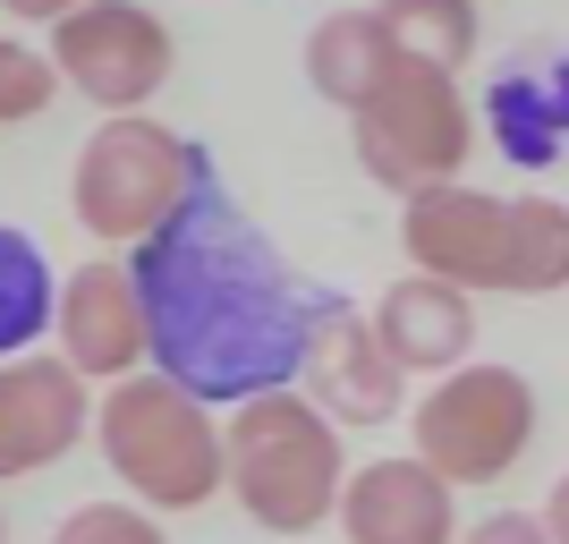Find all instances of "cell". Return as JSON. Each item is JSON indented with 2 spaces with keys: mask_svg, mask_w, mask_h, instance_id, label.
<instances>
[{
  "mask_svg": "<svg viewBox=\"0 0 569 544\" xmlns=\"http://www.w3.org/2000/svg\"><path fill=\"white\" fill-rule=\"evenodd\" d=\"M204 179H213V154L196 137H179L162 119H102L94 137L77 145L69 214L86 221L94 247H128L137 256Z\"/></svg>",
  "mask_w": 569,
  "mask_h": 544,
  "instance_id": "obj_4",
  "label": "cell"
},
{
  "mask_svg": "<svg viewBox=\"0 0 569 544\" xmlns=\"http://www.w3.org/2000/svg\"><path fill=\"white\" fill-rule=\"evenodd\" d=\"M536 520H545V544H569V476L545 494V511H536Z\"/></svg>",
  "mask_w": 569,
  "mask_h": 544,
  "instance_id": "obj_22",
  "label": "cell"
},
{
  "mask_svg": "<svg viewBox=\"0 0 569 544\" xmlns=\"http://www.w3.org/2000/svg\"><path fill=\"white\" fill-rule=\"evenodd\" d=\"M332 520L349 544H459L451 485L426 459H366V468H349Z\"/></svg>",
  "mask_w": 569,
  "mask_h": 544,
  "instance_id": "obj_12",
  "label": "cell"
},
{
  "mask_svg": "<svg viewBox=\"0 0 569 544\" xmlns=\"http://www.w3.org/2000/svg\"><path fill=\"white\" fill-rule=\"evenodd\" d=\"M400 247L408 264L426 273V281L442 289H501V247H510V205L485 188H468V179H451V188H426L400 205Z\"/></svg>",
  "mask_w": 569,
  "mask_h": 544,
  "instance_id": "obj_9",
  "label": "cell"
},
{
  "mask_svg": "<svg viewBox=\"0 0 569 544\" xmlns=\"http://www.w3.org/2000/svg\"><path fill=\"white\" fill-rule=\"evenodd\" d=\"M298 392H307L332 426H391L408 408V375L382 357L366 307H349L340 289H315V324H307V366H298Z\"/></svg>",
  "mask_w": 569,
  "mask_h": 544,
  "instance_id": "obj_8",
  "label": "cell"
},
{
  "mask_svg": "<svg viewBox=\"0 0 569 544\" xmlns=\"http://www.w3.org/2000/svg\"><path fill=\"white\" fill-rule=\"evenodd\" d=\"M51 77L77 86L111 119H144V102L170 86V26L137 0H94V9H60L51 18V43H43Z\"/></svg>",
  "mask_w": 569,
  "mask_h": 544,
  "instance_id": "obj_7",
  "label": "cell"
},
{
  "mask_svg": "<svg viewBox=\"0 0 569 544\" xmlns=\"http://www.w3.org/2000/svg\"><path fill=\"white\" fill-rule=\"evenodd\" d=\"M375 340H382V357L400 366V375H459L468 366V349H476V298L468 289H442V281H426V273H408V281H391L375 298Z\"/></svg>",
  "mask_w": 569,
  "mask_h": 544,
  "instance_id": "obj_13",
  "label": "cell"
},
{
  "mask_svg": "<svg viewBox=\"0 0 569 544\" xmlns=\"http://www.w3.org/2000/svg\"><path fill=\"white\" fill-rule=\"evenodd\" d=\"M569 289V205L510 196V247H501V298H552Z\"/></svg>",
  "mask_w": 569,
  "mask_h": 544,
  "instance_id": "obj_17",
  "label": "cell"
},
{
  "mask_svg": "<svg viewBox=\"0 0 569 544\" xmlns=\"http://www.w3.org/2000/svg\"><path fill=\"white\" fill-rule=\"evenodd\" d=\"M51 307H60V273H51L43 238L0 221V366L34 357V340L51 332Z\"/></svg>",
  "mask_w": 569,
  "mask_h": 544,
  "instance_id": "obj_16",
  "label": "cell"
},
{
  "mask_svg": "<svg viewBox=\"0 0 569 544\" xmlns=\"http://www.w3.org/2000/svg\"><path fill=\"white\" fill-rule=\"evenodd\" d=\"M51 340H60V366L77 383H128L144 375V307L128 264H77L60 281V307H51Z\"/></svg>",
  "mask_w": 569,
  "mask_h": 544,
  "instance_id": "obj_10",
  "label": "cell"
},
{
  "mask_svg": "<svg viewBox=\"0 0 569 544\" xmlns=\"http://www.w3.org/2000/svg\"><path fill=\"white\" fill-rule=\"evenodd\" d=\"M459 544H545V520L536 511H493V520L459 527Z\"/></svg>",
  "mask_w": 569,
  "mask_h": 544,
  "instance_id": "obj_21",
  "label": "cell"
},
{
  "mask_svg": "<svg viewBox=\"0 0 569 544\" xmlns=\"http://www.w3.org/2000/svg\"><path fill=\"white\" fill-rule=\"evenodd\" d=\"M485 119H493V145L510 162L545 170L569 145V51H527L519 69H501L485 95Z\"/></svg>",
  "mask_w": 569,
  "mask_h": 544,
  "instance_id": "obj_14",
  "label": "cell"
},
{
  "mask_svg": "<svg viewBox=\"0 0 569 544\" xmlns=\"http://www.w3.org/2000/svg\"><path fill=\"white\" fill-rule=\"evenodd\" d=\"M51 95H60V77H51L43 51H26L18 34H0V128H18V119H43Z\"/></svg>",
  "mask_w": 569,
  "mask_h": 544,
  "instance_id": "obj_19",
  "label": "cell"
},
{
  "mask_svg": "<svg viewBox=\"0 0 569 544\" xmlns=\"http://www.w3.org/2000/svg\"><path fill=\"white\" fill-rule=\"evenodd\" d=\"M349 128H357V162L400 196L451 188L459 170H468V154H476V111H468V95H459V77L408 69V60L349 111Z\"/></svg>",
  "mask_w": 569,
  "mask_h": 544,
  "instance_id": "obj_6",
  "label": "cell"
},
{
  "mask_svg": "<svg viewBox=\"0 0 569 544\" xmlns=\"http://www.w3.org/2000/svg\"><path fill=\"white\" fill-rule=\"evenodd\" d=\"M391 69H400V51H391V34H382L375 9H332V18H315V34H307V86L323 102L357 111Z\"/></svg>",
  "mask_w": 569,
  "mask_h": 544,
  "instance_id": "obj_15",
  "label": "cell"
},
{
  "mask_svg": "<svg viewBox=\"0 0 569 544\" xmlns=\"http://www.w3.org/2000/svg\"><path fill=\"white\" fill-rule=\"evenodd\" d=\"M375 18H382V34H391V51H400L408 69H442V77H451L476 51V34H485L468 0H382Z\"/></svg>",
  "mask_w": 569,
  "mask_h": 544,
  "instance_id": "obj_18",
  "label": "cell"
},
{
  "mask_svg": "<svg viewBox=\"0 0 569 544\" xmlns=\"http://www.w3.org/2000/svg\"><path fill=\"white\" fill-rule=\"evenodd\" d=\"M0 544H9V520H0Z\"/></svg>",
  "mask_w": 569,
  "mask_h": 544,
  "instance_id": "obj_23",
  "label": "cell"
},
{
  "mask_svg": "<svg viewBox=\"0 0 569 544\" xmlns=\"http://www.w3.org/2000/svg\"><path fill=\"white\" fill-rule=\"evenodd\" d=\"M94 426V400L86 383L60 366V357H9L0 366V485L9 476H43L51 459H69Z\"/></svg>",
  "mask_w": 569,
  "mask_h": 544,
  "instance_id": "obj_11",
  "label": "cell"
},
{
  "mask_svg": "<svg viewBox=\"0 0 569 544\" xmlns=\"http://www.w3.org/2000/svg\"><path fill=\"white\" fill-rule=\"evenodd\" d=\"M51 544H170V536H162L153 511H137V502H77L69 520L51 527Z\"/></svg>",
  "mask_w": 569,
  "mask_h": 544,
  "instance_id": "obj_20",
  "label": "cell"
},
{
  "mask_svg": "<svg viewBox=\"0 0 569 544\" xmlns=\"http://www.w3.org/2000/svg\"><path fill=\"white\" fill-rule=\"evenodd\" d=\"M128 281L153 375L179 383L196 408H247L289 392L307 366L315 281H298L272 230L221 188V170L128 256Z\"/></svg>",
  "mask_w": 569,
  "mask_h": 544,
  "instance_id": "obj_1",
  "label": "cell"
},
{
  "mask_svg": "<svg viewBox=\"0 0 569 544\" xmlns=\"http://www.w3.org/2000/svg\"><path fill=\"white\" fill-rule=\"evenodd\" d=\"M94 443H102V459H111V476L128 485V502L153 511V520L204 511V502L221 494V426H213V408H196L188 392L162 383L153 366L102 392Z\"/></svg>",
  "mask_w": 569,
  "mask_h": 544,
  "instance_id": "obj_3",
  "label": "cell"
},
{
  "mask_svg": "<svg viewBox=\"0 0 569 544\" xmlns=\"http://www.w3.org/2000/svg\"><path fill=\"white\" fill-rule=\"evenodd\" d=\"M408 426H417V451L408 459H426L442 485H493L527 459L536 443V383L519 366H459L426 392V400L408 408Z\"/></svg>",
  "mask_w": 569,
  "mask_h": 544,
  "instance_id": "obj_5",
  "label": "cell"
},
{
  "mask_svg": "<svg viewBox=\"0 0 569 544\" xmlns=\"http://www.w3.org/2000/svg\"><path fill=\"white\" fill-rule=\"evenodd\" d=\"M221 485L238 494V511H247L263 536H289V544L315 536V527L340 511V485H349L340 426L307 392H263V400L230 408Z\"/></svg>",
  "mask_w": 569,
  "mask_h": 544,
  "instance_id": "obj_2",
  "label": "cell"
}]
</instances>
